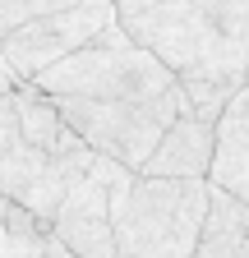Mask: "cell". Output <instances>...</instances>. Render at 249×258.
Listing matches in <instances>:
<instances>
[{
  "instance_id": "14",
  "label": "cell",
  "mask_w": 249,
  "mask_h": 258,
  "mask_svg": "<svg viewBox=\"0 0 249 258\" xmlns=\"http://www.w3.org/2000/svg\"><path fill=\"white\" fill-rule=\"evenodd\" d=\"M231 106H235V111H249V70H244V83H240V92H235Z\"/></svg>"
},
{
  "instance_id": "4",
  "label": "cell",
  "mask_w": 249,
  "mask_h": 258,
  "mask_svg": "<svg viewBox=\"0 0 249 258\" xmlns=\"http://www.w3.org/2000/svg\"><path fill=\"white\" fill-rule=\"evenodd\" d=\"M5 88H10V74H5V64H0V199L19 203L37 221H51L65 184L79 171H88L92 161H97V152H88L83 143L70 148V152H42V148H33L19 134V120L10 111Z\"/></svg>"
},
{
  "instance_id": "11",
  "label": "cell",
  "mask_w": 249,
  "mask_h": 258,
  "mask_svg": "<svg viewBox=\"0 0 249 258\" xmlns=\"http://www.w3.org/2000/svg\"><path fill=\"white\" fill-rule=\"evenodd\" d=\"M0 258H74V253L51 235L46 221L0 199Z\"/></svg>"
},
{
  "instance_id": "6",
  "label": "cell",
  "mask_w": 249,
  "mask_h": 258,
  "mask_svg": "<svg viewBox=\"0 0 249 258\" xmlns=\"http://www.w3.org/2000/svg\"><path fill=\"white\" fill-rule=\"evenodd\" d=\"M125 166L115 161L97 157L88 171H79L65 194H60V203L51 212V235L65 244L74 258H115V240H111V180L120 175Z\"/></svg>"
},
{
  "instance_id": "8",
  "label": "cell",
  "mask_w": 249,
  "mask_h": 258,
  "mask_svg": "<svg viewBox=\"0 0 249 258\" xmlns=\"http://www.w3.org/2000/svg\"><path fill=\"white\" fill-rule=\"evenodd\" d=\"M208 184L226 189L231 199L249 208V111L226 106V115L217 120V152L208 166Z\"/></svg>"
},
{
  "instance_id": "10",
  "label": "cell",
  "mask_w": 249,
  "mask_h": 258,
  "mask_svg": "<svg viewBox=\"0 0 249 258\" xmlns=\"http://www.w3.org/2000/svg\"><path fill=\"white\" fill-rule=\"evenodd\" d=\"M249 244V208L231 199L226 189H208V212H203V231L190 258H231L235 249Z\"/></svg>"
},
{
  "instance_id": "13",
  "label": "cell",
  "mask_w": 249,
  "mask_h": 258,
  "mask_svg": "<svg viewBox=\"0 0 249 258\" xmlns=\"http://www.w3.org/2000/svg\"><path fill=\"white\" fill-rule=\"evenodd\" d=\"M152 5H171V0H115V19L134 14V10H152Z\"/></svg>"
},
{
  "instance_id": "5",
  "label": "cell",
  "mask_w": 249,
  "mask_h": 258,
  "mask_svg": "<svg viewBox=\"0 0 249 258\" xmlns=\"http://www.w3.org/2000/svg\"><path fill=\"white\" fill-rule=\"evenodd\" d=\"M111 23H115V0H74V5H60L51 14H37V19L19 23L0 42V64H5L10 79L33 83L42 70L60 64L79 46H88Z\"/></svg>"
},
{
  "instance_id": "9",
  "label": "cell",
  "mask_w": 249,
  "mask_h": 258,
  "mask_svg": "<svg viewBox=\"0 0 249 258\" xmlns=\"http://www.w3.org/2000/svg\"><path fill=\"white\" fill-rule=\"evenodd\" d=\"M5 97H10L14 120H19V134L33 143V148H42V152H70V148H79V139L65 129V120L55 115V106L46 102V97H42L33 83L10 79Z\"/></svg>"
},
{
  "instance_id": "3",
  "label": "cell",
  "mask_w": 249,
  "mask_h": 258,
  "mask_svg": "<svg viewBox=\"0 0 249 258\" xmlns=\"http://www.w3.org/2000/svg\"><path fill=\"white\" fill-rule=\"evenodd\" d=\"M208 180H157L120 171L111 180L115 258H190L208 212Z\"/></svg>"
},
{
  "instance_id": "12",
  "label": "cell",
  "mask_w": 249,
  "mask_h": 258,
  "mask_svg": "<svg viewBox=\"0 0 249 258\" xmlns=\"http://www.w3.org/2000/svg\"><path fill=\"white\" fill-rule=\"evenodd\" d=\"M60 5H74V0H0V42H5L19 23L37 19V14H51Z\"/></svg>"
},
{
  "instance_id": "2",
  "label": "cell",
  "mask_w": 249,
  "mask_h": 258,
  "mask_svg": "<svg viewBox=\"0 0 249 258\" xmlns=\"http://www.w3.org/2000/svg\"><path fill=\"white\" fill-rule=\"evenodd\" d=\"M180 83V115L217 124L249 70V0H171L115 19Z\"/></svg>"
},
{
  "instance_id": "15",
  "label": "cell",
  "mask_w": 249,
  "mask_h": 258,
  "mask_svg": "<svg viewBox=\"0 0 249 258\" xmlns=\"http://www.w3.org/2000/svg\"><path fill=\"white\" fill-rule=\"evenodd\" d=\"M231 258H249V244H244V249H235V253H231Z\"/></svg>"
},
{
  "instance_id": "7",
  "label": "cell",
  "mask_w": 249,
  "mask_h": 258,
  "mask_svg": "<svg viewBox=\"0 0 249 258\" xmlns=\"http://www.w3.org/2000/svg\"><path fill=\"white\" fill-rule=\"evenodd\" d=\"M217 152V124H203L194 115H180L166 134L157 139V148L148 152V161L139 166V175H157V180H208Z\"/></svg>"
},
{
  "instance_id": "1",
  "label": "cell",
  "mask_w": 249,
  "mask_h": 258,
  "mask_svg": "<svg viewBox=\"0 0 249 258\" xmlns=\"http://www.w3.org/2000/svg\"><path fill=\"white\" fill-rule=\"evenodd\" d=\"M33 88L55 106L65 129L106 161L139 171L157 139L180 120V83L157 55L111 23L88 46L42 70Z\"/></svg>"
}]
</instances>
